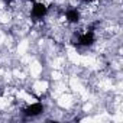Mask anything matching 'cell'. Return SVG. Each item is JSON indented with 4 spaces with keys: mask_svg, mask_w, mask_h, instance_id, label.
Returning <instances> with one entry per match:
<instances>
[{
    "mask_svg": "<svg viewBox=\"0 0 123 123\" xmlns=\"http://www.w3.org/2000/svg\"><path fill=\"white\" fill-rule=\"evenodd\" d=\"M67 18L70 22H77L78 20V12L77 10H68L67 12Z\"/></svg>",
    "mask_w": 123,
    "mask_h": 123,
    "instance_id": "obj_4",
    "label": "cell"
},
{
    "mask_svg": "<svg viewBox=\"0 0 123 123\" xmlns=\"http://www.w3.org/2000/svg\"><path fill=\"white\" fill-rule=\"evenodd\" d=\"M93 41H94V35H93L91 31L80 36V43H81V45H91Z\"/></svg>",
    "mask_w": 123,
    "mask_h": 123,
    "instance_id": "obj_3",
    "label": "cell"
},
{
    "mask_svg": "<svg viewBox=\"0 0 123 123\" xmlns=\"http://www.w3.org/2000/svg\"><path fill=\"white\" fill-rule=\"evenodd\" d=\"M45 13H46V7H45L43 5H41V3H36V5L33 6V9H32L33 18H42Z\"/></svg>",
    "mask_w": 123,
    "mask_h": 123,
    "instance_id": "obj_2",
    "label": "cell"
},
{
    "mask_svg": "<svg viewBox=\"0 0 123 123\" xmlns=\"http://www.w3.org/2000/svg\"><path fill=\"white\" fill-rule=\"evenodd\" d=\"M43 110V107H42V104H39V103H36V104H32L31 107H28V109H25V113L28 114V116H36V114H39L41 111Z\"/></svg>",
    "mask_w": 123,
    "mask_h": 123,
    "instance_id": "obj_1",
    "label": "cell"
}]
</instances>
